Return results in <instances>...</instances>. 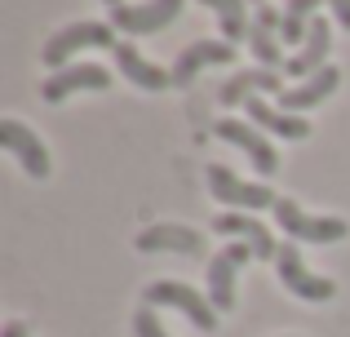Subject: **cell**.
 <instances>
[{
    "label": "cell",
    "mask_w": 350,
    "mask_h": 337,
    "mask_svg": "<svg viewBox=\"0 0 350 337\" xmlns=\"http://www.w3.org/2000/svg\"><path fill=\"white\" fill-rule=\"evenodd\" d=\"M328 49H333V27L324 23V18H315V27H310L306 44H301L297 53H288V62H284V76H315V71L328 67Z\"/></svg>",
    "instance_id": "19"
},
{
    "label": "cell",
    "mask_w": 350,
    "mask_h": 337,
    "mask_svg": "<svg viewBox=\"0 0 350 337\" xmlns=\"http://www.w3.org/2000/svg\"><path fill=\"white\" fill-rule=\"evenodd\" d=\"M328 5H333V18L350 31V0H328Z\"/></svg>",
    "instance_id": "23"
},
{
    "label": "cell",
    "mask_w": 350,
    "mask_h": 337,
    "mask_svg": "<svg viewBox=\"0 0 350 337\" xmlns=\"http://www.w3.org/2000/svg\"><path fill=\"white\" fill-rule=\"evenodd\" d=\"M142 306H151V311H155V306H173V311H182L200 333L217 329V311H213V302H208V293L182 284V280H160V284L142 288Z\"/></svg>",
    "instance_id": "3"
},
{
    "label": "cell",
    "mask_w": 350,
    "mask_h": 337,
    "mask_svg": "<svg viewBox=\"0 0 350 337\" xmlns=\"http://www.w3.org/2000/svg\"><path fill=\"white\" fill-rule=\"evenodd\" d=\"M275 275H280V284L288 288V293H297L301 302H328V297L337 293L333 280L315 275V271L301 262L297 240H284V244H280V253H275Z\"/></svg>",
    "instance_id": "4"
},
{
    "label": "cell",
    "mask_w": 350,
    "mask_h": 337,
    "mask_svg": "<svg viewBox=\"0 0 350 337\" xmlns=\"http://www.w3.org/2000/svg\"><path fill=\"white\" fill-rule=\"evenodd\" d=\"M111 58H116V71L129 80V85H137V89H146V94H160V89H169L173 85V76L164 67H155L151 58H142V53L133 49L129 40H120L116 49H111Z\"/></svg>",
    "instance_id": "14"
},
{
    "label": "cell",
    "mask_w": 350,
    "mask_h": 337,
    "mask_svg": "<svg viewBox=\"0 0 350 337\" xmlns=\"http://www.w3.org/2000/svg\"><path fill=\"white\" fill-rule=\"evenodd\" d=\"M248 258H257V253H253V244H244V240H231L226 249L213 253V262L204 267V284H208L204 293H208V302H213V311H231L235 306V275Z\"/></svg>",
    "instance_id": "5"
},
{
    "label": "cell",
    "mask_w": 350,
    "mask_h": 337,
    "mask_svg": "<svg viewBox=\"0 0 350 337\" xmlns=\"http://www.w3.org/2000/svg\"><path fill=\"white\" fill-rule=\"evenodd\" d=\"M200 5H208L217 14V23H222V40H248V5L244 0H200Z\"/></svg>",
    "instance_id": "21"
},
{
    "label": "cell",
    "mask_w": 350,
    "mask_h": 337,
    "mask_svg": "<svg viewBox=\"0 0 350 337\" xmlns=\"http://www.w3.org/2000/svg\"><path fill=\"white\" fill-rule=\"evenodd\" d=\"M253 5H266V0H253Z\"/></svg>",
    "instance_id": "26"
},
{
    "label": "cell",
    "mask_w": 350,
    "mask_h": 337,
    "mask_svg": "<svg viewBox=\"0 0 350 337\" xmlns=\"http://www.w3.org/2000/svg\"><path fill=\"white\" fill-rule=\"evenodd\" d=\"M271 213H275V222L284 226V235L297 240V244H337V240L350 235L346 217H315V213H306V208H301L297 200H288V196L275 200Z\"/></svg>",
    "instance_id": "2"
},
{
    "label": "cell",
    "mask_w": 350,
    "mask_h": 337,
    "mask_svg": "<svg viewBox=\"0 0 350 337\" xmlns=\"http://www.w3.org/2000/svg\"><path fill=\"white\" fill-rule=\"evenodd\" d=\"M319 5H328V0H288L284 5V31H280V40L284 44H306V36H310V27H315V9Z\"/></svg>",
    "instance_id": "20"
},
{
    "label": "cell",
    "mask_w": 350,
    "mask_h": 337,
    "mask_svg": "<svg viewBox=\"0 0 350 337\" xmlns=\"http://www.w3.org/2000/svg\"><path fill=\"white\" fill-rule=\"evenodd\" d=\"M103 5H107V9H120V5H124V0H103Z\"/></svg>",
    "instance_id": "25"
},
{
    "label": "cell",
    "mask_w": 350,
    "mask_h": 337,
    "mask_svg": "<svg viewBox=\"0 0 350 337\" xmlns=\"http://www.w3.org/2000/svg\"><path fill=\"white\" fill-rule=\"evenodd\" d=\"M257 94H275V98H280L284 94V76L271 71V67L239 71V76H231L222 89H217V103H222V107H244L248 98H257Z\"/></svg>",
    "instance_id": "15"
},
{
    "label": "cell",
    "mask_w": 350,
    "mask_h": 337,
    "mask_svg": "<svg viewBox=\"0 0 350 337\" xmlns=\"http://www.w3.org/2000/svg\"><path fill=\"white\" fill-rule=\"evenodd\" d=\"M204 182H208V191H213V200H222V204H231V208H275V200H280L266 182H244L226 165H208Z\"/></svg>",
    "instance_id": "6"
},
{
    "label": "cell",
    "mask_w": 350,
    "mask_h": 337,
    "mask_svg": "<svg viewBox=\"0 0 350 337\" xmlns=\"http://www.w3.org/2000/svg\"><path fill=\"white\" fill-rule=\"evenodd\" d=\"M187 9V0H146V5H120L111 9V27L124 36H151L164 31L169 23H178V14Z\"/></svg>",
    "instance_id": "9"
},
{
    "label": "cell",
    "mask_w": 350,
    "mask_h": 337,
    "mask_svg": "<svg viewBox=\"0 0 350 337\" xmlns=\"http://www.w3.org/2000/svg\"><path fill=\"white\" fill-rule=\"evenodd\" d=\"M133 337H169V333H164L160 320H155L151 306H137L133 311Z\"/></svg>",
    "instance_id": "22"
},
{
    "label": "cell",
    "mask_w": 350,
    "mask_h": 337,
    "mask_svg": "<svg viewBox=\"0 0 350 337\" xmlns=\"http://www.w3.org/2000/svg\"><path fill=\"white\" fill-rule=\"evenodd\" d=\"M213 133L222 142H231V147H239L248 156V165H253L262 178H275L280 173V151L271 147V138H266L257 124H244V120H217Z\"/></svg>",
    "instance_id": "7"
},
{
    "label": "cell",
    "mask_w": 350,
    "mask_h": 337,
    "mask_svg": "<svg viewBox=\"0 0 350 337\" xmlns=\"http://www.w3.org/2000/svg\"><path fill=\"white\" fill-rule=\"evenodd\" d=\"M337 85H342V71H337V67L315 71L310 80H301V85L284 89V94H280V111H288V116L310 111V107H319L324 98H333V94H337Z\"/></svg>",
    "instance_id": "16"
},
{
    "label": "cell",
    "mask_w": 350,
    "mask_h": 337,
    "mask_svg": "<svg viewBox=\"0 0 350 337\" xmlns=\"http://www.w3.org/2000/svg\"><path fill=\"white\" fill-rule=\"evenodd\" d=\"M0 337H27V324H23V320H9V324H5V333H0Z\"/></svg>",
    "instance_id": "24"
},
{
    "label": "cell",
    "mask_w": 350,
    "mask_h": 337,
    "mask_svg": "<svg viewBox=\"0 0 350 337\" xmlns=\"http://www.w3.org/2000/svg\"><path fill=\"white\" fill-rule=\"evenodd\" d=\"M85 89H94V94H98V89H111L107 67H98V62H71V67L44 76L40 98H44V103H67L71 94H85Z\"/></svg>",
    "instance_id": "10"
},
{
    "label": "cell",
    "mask_w": 350,
    "mask_h": 337,
    "mask_svg": "<svg viewBox=\"0 0 350 337\" xmlns=\"http://www.w3.org/2000/svg\"><path fill=\"white\" fill-rule=\"evenodd\" d=\"M116 27L111 23H71V27H62V31H53L49 40H44V49H40V62L49 71H62V67H71V53H80V49H116Z\"/></svg>",
    "instance_id": "1"
},
{
    "label": "cell",
    "mask_w": 350,
    "mask_h": 337,
    "mask_svg": "<svg viewBox=\"0 0 350 337\" xmlns=\"http://www.w3.org/2000/svg\"><path fill=\"white\" fill-rule=\"evenodd\" d=\"M137 253H182V258H200L204 253V235L196 226H182V222H155L146 231H137L133 240Z\"/></svg>",
    "instance_id": "11"
},
{
    "label": "cell",
    "mask_w": 350,
    "mask_h": 337,
    "mask_svg": "<svg viewBox=\"0 0 350 337\" xmlns=\"http://www.w3.org/2000/svg\"><path fill=\"white\" fill-rule=\"evenodd\" d=\"M0 147L23 165V173L31 182H44L49 178V147L40 142V133L27 129L23 120H0Z\"/></svg>",
    "instance_id": "8"
},
{
    "label": "cell",
    "mask_w": 350,
    "mask_h": 337,
    "mask_svg": "<svg viewBox=\"0 0 350 337\" xmlns=\"http://www.w3.org/2000/svg\"><path fill=\"white\" fill-rule=\"evenodd\" d=\"M213 231H217V235H231V240L253 244V253H257L262 262H275V253H280L275 235L266 231L257 217H248V213H222V217H213Z\"/></svg>",
    "instance_id": "18"
},
{
    "label": "cell",
    "mask_w": 350,
    "mask_h": 337,
    "mask_svg": "<svg viewBox=\"0 0 350 337\" xmlns=\"http://www.w3.org/2000/svg\"><path fill=\"white\" fill-rule=\"evenodd\" d=\"M244 111H248V124H257L262 133H275V138H288V142L310 138V120L280 111V107L262 103V98H248V103H244Z\"/></svg>",
    "instance_id": "17"
},
{
    "label": "cell",
    "mask_w": 350,
    "mask_h": 337,
    "mask_svg": "<svg viewBox=\"0 0 350 337\" xmlns=\"http://www.w3.org/2000/svg\"><path fill=\"white\" fill-rule=\"evenodd\" d=\"M226 62H235V44L231 40H191L187 49L178 53V62H173L169 76H173L178 89H187L204 67H226Z\"/></svg>",
    "instance_id": "13"
},
{
    "label": "cell",
    "mask_w": 350,
    "mask_h": 337,
    "mask_svg": "<svg viewBox=\"0 0 350 337\" xmlns=\"http://www.w3.org/2000/svg\"><path fill=\"white\" fill-rule=\"evenodd\" d=\"M280 31H284V14L275 5H257L253 14V27H248V49H253V58L262 62V67L280 71L284 62V44H280Z\"/></svg>",
    "instance_id": "12"
}]
</instances>
